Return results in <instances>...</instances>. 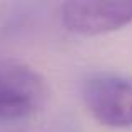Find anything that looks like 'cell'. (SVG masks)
<instances>
[{
  "instance_id": "1",
  "label": "cell",
  "mask_w": 132,
  "mask_h": 132,
  "mask_svg": "<svg viewBox=\"0 0 132 132\" xmlns=\"http://www.w3.org/2000/svg\"><path fill=\"white\" fill-rule=\"evenodd\" d=\"M82 99L99 124L114 129L132 127V77L114 72L92 74L84 80Z\"/></svg>"
},
{
  "instance_id": "3",
  "label": "cell",
  "mask_w": 132,
  "mask_h": 132,
  "mask_svg": "<svg viewBox=\"0 0 132 132\" xmlns=\"http://www.w3.org/2000/svg\"><path fill=\"white\" fill-rule=\"evenodd\" d=\"M60 17L65 29L77 35H102L132 22V2H67L62 5Z\"/></svg>"
},
{
  "instance_id": "2",
  "label": "cell",
  "mask_w": 132,
  "mask_h": 132,
  "mask_svg": "<svg viewBox=\"0 0 132 132\" xmlns=\"http://www.w3.org/2000/svg\"><path fill=\"white\" fill-rule=\"evenodd\" d=\"M45 79L20 62H0V120L27 119L45 104Z\"/></svg>"
}]
</instances>
